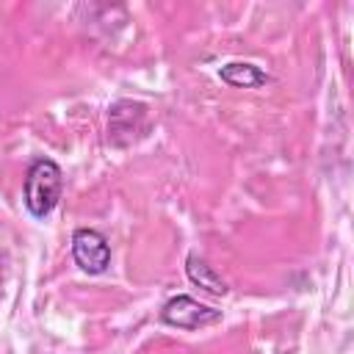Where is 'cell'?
Here are the masks:
<instances>
[{
	"mask_svg": "<svg viewBox=\"0 0 354 354\" xmlns=\"http://www.w3.org/2000/svg\"><path fill=\"white\" fill-rule=\"evenodd\" d=\"M61 185H64V177H61V169L58 163L47 160V158H39L30 163L28 174H25V207L30 210V216L36 218H44L61 199Z\"/></svg>",
	"mask_w": 354,
	"mask_h": 354,
	"instance_id": "obj_1",
	"label": "cell"
},
{
	"mask_svg": "<svg viewBox=\"0 0 354 354\" xmlns=\"http://www.w3.org/2000/svg\"><path fill=\"white\" fill-rule=\"evenodd\" d=\"M160 318H163L169 326H177V329H199V326L216 324V321L221 318V313L213 310V307L199 304V301L191 299V296H174V299H169V301L163 304Z\"/></svg>",
	"mask_w": 354,
	"mask_h": 354,
	"instance_id": "obj_2",
	"label": "cell"
},
{
	"mask_svg": "<svg viewBox=\"0 0 354 354\" xmlns=\"http://www.w3.org/2000/svg\"><path fill=\"white\" fill-rule=\"evenodd\" d=\"M72 257L86 274H102L111 263V246L105 235H100L97 230H75Z\"/></svg>",
	"mask_w": 354,
	"mask_h": 354,
	"instance_id": "obj_3",
	"label": "cell"
},
{
	"mask_svg": "<svg viewBox=\"0 0 354 354\" xmlns=\"http://www.w3.org/2000/svg\"><path fill=\"white\" fill-rule=\"evenodd\" d=\"M218 75L227 86H235V88H257V86L268 83V75L249 61H232V64L221 66Z\"/></svg>",
	"mask_w": 354,
	"mask_h": 354,
	"instance_id": "obj_4",
	"label": "cell"
},
{
	"mask_svg": "<svg viewBox=\"0 0 354 354\" xmlns=\"http://www.w3.org/2000/svg\"><path fill=\"white\" fill-rule=\"evenodd\" d=\"M185 271H188L191 282H196L199 288H205V290H207V293H213V296H224V293L230 290V288H227V282L213 271V266H207V260H205V257H199V254H188Z\"/></svg>",
	"mask_w": 354,
	"mask_h": 354,
	"instance_id": "obj_5",
	"label": "cell"
}]
</instances>
